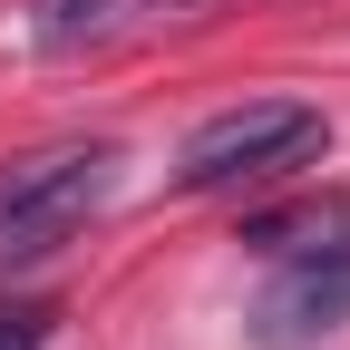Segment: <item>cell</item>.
<instances>
[{"label":"cell","instance_id":"obj_1","mask_svg":"<svg viewBox=\"0 0 350 350\" xmlns=\"http://www.w3.org/2000/svg\"><path fill=\"white\" fill-rule=\"evenodd\" d=\"M117 146H39L20 165H0V273L49 262L88 214L117 195Z\"/></svg>","mask_w":350,"mask_h":350},{"label":"cell","instance_id":"obj_2","mask_svg":"<svg viewBox=\"0 0 350 350\" xmlns=\"http://www.w3.org/2000/svg\"><path fill=\"white\" fill-rule=\"evenodd\" d=\"M321 146H331L321 107H292V98H253V107H224V117H204L195 137H185V156H175V185H185V195L273 185V175L312 165Z\"/></svg>","mask_w":350,"mask_h":350},{"label":"cell","instance_id":"obj_3","mask_svg":"<svg viewBox=\"0 0 350 350\" xmlns=\"http://www.w3.org/2000/svg\"><path fill=\"white\" fill-rule=\"evenodd\" d=\"M350 321V243H312V253H282V273L253 292V340L262 350H312Z\"/></svg>","mask_w":350,"mask_h":350},{"label":"cell","instance_id":"obj_4","mask_svg":"<svg viewBox=\"0 0 350 350\" xmlns=\"http://www.w3.org/2000/svg\"><path fill=\"white\" fill-rule=\"evenodd\" d=\"M126 0H29V39L39 49H88V39L117 29Z\"/></svg>","mask_w":350,"mask_h":350},{"label":"cell","instance_id":"obj_5","mask_svg":"<svg viewBox=\"0 0 350 350\" xmlns=\"http://www.w3.org/2000/svg\"><path fill=\"white\" fill-rule=\"evenodd\" d=\"M0 350H49V312L39 301H0Z\"/></svg>","mask_w":350,"mask_h":350}]
</instances>
